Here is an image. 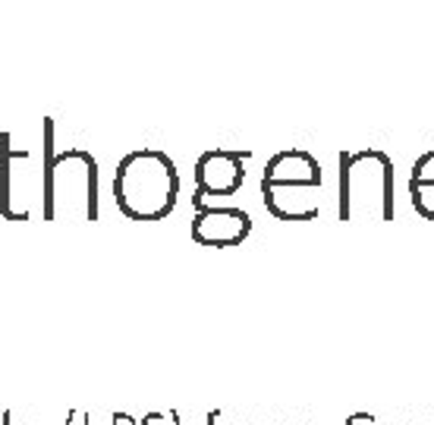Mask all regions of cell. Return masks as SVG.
Listing matches in <instances>:
<instances>
[{"label": "cell", "instance_id": "19", "mask_svg": "<svg viewBox=\"0 0 434 425\" xmlns=\"http://www.w3.org/2000/svg\"><path fill=\"white\" fill-rule=\"evenodd\" d=\"M305 425H312V422H305Z\"/></svg>", "mask_w": 434, "mask_h": 425}, {"label": "cell", "instance_id": "4", "mask_svg": "<svg viewBox=\"0 0 434 425\" xmlns=\"http://www.w3.org/2000/svg\"><path fill=\"white\" fill-rule=\"evenodd\" d=\"M318 186H321V164L308 155V151H293V149L277 151L261 173L264 205H268V211L277 217V221H283L290 193H299V189H318Z\"/></svg>", "mask_w": 434, "mask_h": 425}, {"label": "cell", "instance_id": "3", "mask_svg": "<svg viewBox=\"0 0 434 425\" xmlns=\"http://www.w3.org/2000/svg\"><path fill=\"white\" fill-rule=\"evenodd\" d=\"M340 221H394V161L378 149L340 155Z\"/></svg>", "mask_w": 434, "mask_h": 425}, {"label": "cell", "instance_id": "1", "mask_svg": "<svg viewBox=\"0 0 434 425\" xmlns=\"http://www.w3.org/2000/svg\"><path fill=\"white\" fill-rule=\"evenodd\" d=\"M41 217L44 221H98V161L82 149L54 155V120H41Z\"/></svg>", "mask_w": 434, "mask_h": 425}, {"label": "cell", "instance_id": "16", "mask_svg": "<svg viewBox=\"0 0 434 425\" xmlns=\"http://www.w3.org/2000/svg\"><path fill=\"white\" fill-rule=\"evenodd\" d=\"M252 425H264V422H252Z\"/></svg>", "mask_w": 434, "mask_h": 425}, {"label": "cell", "instance_id": "15", "mask_svg": "<svg viewBox=\"0 0 434 425\" xmlns=\"http://www.w3.org/2000/svg\"><path fill=\"white\" fill-rule=\"evenodd\" d=\"M13 422V416L10 413H4V419H0V425H10Z\"/></svg>", "mask_w": 434, "mask_h": 425}, {"label": "cell", "instance_id": "8", "mask_svg": "<svg viewBox=\"0 0 434 425\" xmlns=\"http://www.w3.org/2000/svg\"><path fill=\"white\" fill-rule=\"evenodd\" d=\"M428 186H434V151L416 161L413 180H409V189H428Z\"/></svg>", "mask_w": 434, "mask_h": 425}, {"label": "cell", "instance_id": "12", "mask_svg": "<svg viewBox=\"0 0 434 425\" xmlns=\"http://www.w3.org/2000/svg\"><path fill=\"white\" fill-rule=\"evenodd\" d=\"M158 422H164V416H161V413H148L142 419V425H158Z\"/></svg>", "mask_w": 434, "mask_h": 425}, {"label": "cell", "instance_id": "13", "mask_svg": "<svg viewBox=\"0 0 434 425\" xmlns=\"http://www.w3.org/2000/svg\"><path fill=\"white\" fill-rule=\"evenodd\" d=\"M217 419H220V413L215 409V413H208V422H205V425H217Z\"/></svg>", "mask_w": 434, "mask_h": 425}, {"label": "cell", "instance_id": "5", "mask_svg": "<svg viewBox=\"0 0 434 425\" xmlns=\"http://www.w3.org/2000/svg\"><path fill=\"white\" fill-rule=\"evenodd\" d=\"M252 233V217L242 208L230 205H215V208H198L192 215V240L198 246H239Z\"/></svg>", "mask_w": 434, "mask_h": 425}, {"label": "cell", "instance_id": "7", "mask_svg": "<svg viewBox=\"0 0 434 425\" xmlns=\"http://www.w3.org/2000/svg\"><path fill=\"white\" fill-rule=\"evenodd\" d=\"M22 155V149L13 145L10 133H0V215L6 221H16V189H13V171H16V158Z\"/></svg>", "mask_w": 434, "mask_h": 425}, {"label": "cell", "instance_id": "11", "mask_svg": "<svg viewBox=\"0 0 434 425\" xmlns=\"http://www.w3.org/2000/svg\"><path fill=\"white\" fill-rule=\"evenodd\" d=\"M114 425H136V419L129 413H114Z\"/></svg>", "mask_w": 434, "mask_h": 425}, {"label": "cell", "instance_id": "10", "mask_svg": "<svg viewBox=\"0 0 434 425\" xmlns=\"http://www.w3.org/2000/svg\"><path fill=\"white\" fill-rule=\"evenodd\" d=\"M343 425H378V422H374V416H371V413H352Z\"/></svg>", "mask_w": 434, "mask_h": 425}, {"label": "cell", "instance_id": "9", "mask_svg": "<svg viewBox=\"0 0 434 425\" xmlns=\"http://www.w3.org/2000/svg\"><path fill=\"white\" fill-rule=\"evenodd\" d=\"M66 425H92V419H88L82 409H70L66 413Z\"/></svg>", "mask_w": 434, "mask_h": 425}, {"label": "cell", "instance_id": "6", "mask_svg": "<svg viewBox=\"0 0 434 425\" xmlns=\"http://www.w3.org/2000/svg\"><path fill=\"white\" fill-rule=\"evenodd\" d=\"M249 151H227L211 149L195 161V189L202 195H233L246 180L242 161Z\"/></svg>", "mask_w": 434, "mask_h": 425}, {"label": "cell", "instance_id": "2", "mask_svg": "<svg viewBox=\"0 0 434 425\" xmlns=\"http://www.w3.org/2000/svg\"><path fill=\"white\" fill-rule=\"evenodd\" d=\"M116 208L129 221H161L176 208L180 173L176 164L158 149H136L116 164L114 177Z\"/></svg>", "mask_w": 434, "mask_h": 425}, {"label": "cell", "instance_id": "17", "mask_svg": "<svg viewBox=\"0 0 434 425\" xmlns=\"http://www.w3.org/2000/svg\"><path fill=\"white\" fill-rule=\"evenodd\" d=\"M26 425H35V422H26Z\"/></svg>", "mask_w": 434, "mask_h": 425}, {"label": "cell", "instance_id": "14", "mask_svg": "<svg viewBox=\"0 0 434 425\" xmlns=\"http://www.w3.org/2000/svg\"><path fill=\"white\" fill-rule=\"evenodd\" d=\"M170 422H173V425H183V422H180V413H176V409L170 413Z\"/></svg>", "mask_w": 434, "mask_h": 425}, {"label": "cell", "instance_id": "18", "mask_svg": "<svg viewBox=\"0 0 434 425\" xmlns=\"http://www.w3.org/2000/svg\"><path fill=\"white\" fill-rule=\"evenodd\" d=\"M286 425H293V422H286Z\"/></svg>", "mask_w": 434, "mask_h": 425}]
</instances>
